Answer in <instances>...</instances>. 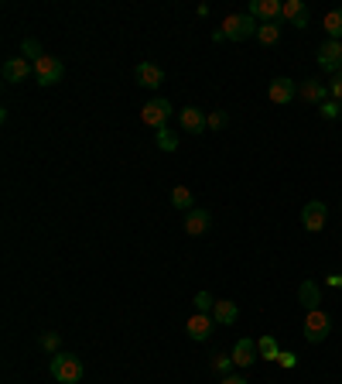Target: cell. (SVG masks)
I'll use <instances>...</instances> for the list:
<instances>
[{"mask_svg":"<svg viewBox=\"0 0 342 384\" xmlns=\"http://www.w3.org/2000/svg\"><path fill=\"white\" fill-rule=\"evenodd\" d=\"M48 370H51V378L58 384H79L83 381V360L76 357V353H55L51 357V364H48Z\"/></svg>","mask_w":342,"mask_h":384,"instance_id":"1","label":"cell"},{"mask_svg":"<svg viewBox=\"0 0 342 384\" xmlns=\"http://www.w3.org/2000/svg\"><path fill=\"white\" fill-rule=\"evenodd\" d=\"M256 28H260V21L250 18V14H229V18L222 21V35H226V41H247V38H256Z\"/></svg>","mask_w":342,"mask_h":384,"instance_id":"2","label":"cell"},{"mask_svg":"<svg viewBox=\"0 0 342 384\" xmlns=\"http://www.w3.org/2000/svg\"><path fill=\"white\" fill-rule=\"evenodd\" d=\"M328 333H332V319H328L325 309H311V313H305V340L308 343H322Z\"/></svg>","mask_w":342,"mask_h":384,"instance_id":"3","label":"cell"},{"mask_svg":"<svg viewBox=\"0 0 342 384\" xmlns=\"http://www.w3.org/2000/svg\"><path fill=\"white\" fill-rule=\"evenodd\" d=\"M315 59H318L322 72H328V76H339V72H342V41H332V38H328V41H322Z\"/></svg>","mask_w":342,"mask_h":384,"instance_id":"4","label":"cell"},{"mask_svg":"<svg viewBox=\"0 0 342 384\" xmlns=\"http://www.w3.org/2000/svg\"><path fill=\"white\" fill-rule=\"evenodd\" d=\"M62 72H66V66H62V59H55V55H41V59L34 62V76H38L41 86H55V83L62 79Z\"/></svg>","mask_w":342,"mask_h":384,"instance_id":"5","label":"cell"},{"mask_svg":"<svg viewBox=\"0 0 342 384\" xmlns=\"http://www.w3.org/2000/svg\"><path fill=\"white\" fill-rule=\"evenodd\" d=\"M168 117H171V103L165 100V96H157V100H147V103H144V110H140V121L147 123V127H154V131H161Z\"/></svg>","mask_w":342,"mask_h":384,"instance_id":"6","label":"cell"},{"mask_svg":"<svg viewBox=\"0 0 342 384\" xmlns=\"http://www.w3.org/2000/svg\"><path fill=\"white\" fill-rule=\"evenodd\" d=\"M301 223H305L308 233H322L325 223H328V210H325L322 199H311L305 210H301Z\"/></svg>","mask_w":342,"mask_h":384,"instance_id":"7","label":"cell"},{"mask_svg":"<svg viewBox=\"0 0 342 384\" xmlns=\"http://www.w3.org/2000/svg\"><path fill=\"white\" fill-rule=\"evenodd\" d=\"M294 96H298V83L294 79H288V76H277L271 86H267V100L277 106L284 103H294Z\"/></svg>","mask_w":342,"mask_h":384,"instance_id":"8","label":"cell"},{"mask_svg":"<svg viewBox=\"0 0 342 384\" xmlns=\"http://www.w3.org/2000/svg\"><path fill=\"white\" fill-rule=\"evenodd\" d=\"M281 0H250V7H247V14L256 18L260 24H267V21H281Z\"/></svg>","mask_w":342,"mask_h":384,"instance_id":"9","label":"cell"},{"mask_svg":"<svg viewBox=\"0 0 342 384\" xmlns=\"http://www.w3.org/2000/svg\"><path fill=\"white\" fill-rule=\"evenodd\" d=\"M298 96H301L305 103L322 106L325 96H332V93H328V86H325L322 79H315V76H311V79H301V83H298Z\"/></svg>","mask_w":342,"mask_h":384,"instance_id":"10","label":"cell"},{"mask_svg":"<svg viewBox=\"0 0 342 384\" xmlns=\"http://www.w3.org/2000/svg\"><path fill=\"white\" fill-rule=\"evenodd\" d=\"M178 123H182V131H185V134H205V131H209L205 113L199 110V106H185V110H178Z\"/></svg>","mask_w":342,"mask_h":384,"instance_id":"11","label":"cell"},{"mask_svg":"<svg viewBox=\"0 0 342 384\" xmlns=\"http://www.w3.org/2000/svg\"><path fill=\"white\" fill-rule=\"evenodd\" d=\"M256 357H260V347H256V340H247V336H239L237 347H233V364H237V367H254Z\"/></svg>","mask_w":342,"mask_h":384,"instance_id":"12","label":"cell"},{"mask_svg":"<svg viewBox=\"0 0 342 384\" xmlns=\"http://www.w3.org/2000/svg\"><path fill=\"white\" fill-rule=\"evenodd\" d=\"M212 315H202V313H195V315H188L185 319V333L195 340V343H202V340H209V333H212Z\"/></svg>","mask_w":342,"mask_h":384,"instance_id":"13","label":"cell"},{"mask_svg":"<svg viewBox=\"0 0 342 384\" xmlns=\"http://www.w3.org/2000/svg\"><path fill=\"white\" fill-rule=\"evenodd\" d=\"M31 72H34V66L24 59V55H17V59H7V62H4V79H7V83H24Z\"/></svg>","mask_w":342,"mask_h":384,"instance_id":"14","label":"cell"},{"mask_svg":"<svg viewBox=\"0 0 342 384\" xmlns=\"http://www.w3.org/2000/svg\"><path fill=\"white\" fill-rule=\"evenodd\" d=\"M212 227V213L209 210H188L185 213V233L188 237H202Z\"/></svg>","mask_w":342,"mask_h":384,"instance_id":"15","label":"cell"},{"mask_svg":"<svg viewBox=\"0 0 342 384\" xmlns=\"http://www.w3.org/2000/svg\"><path fill=\"white\" fill-rule=\"evenodd\" d=\"M281 21H288V24H294V28H308L305 0H284V7H281Z\"/></svg>","mask_w":342,"mask_h":384,"instance_id":"16","label":"cell"},{"mask_svg":"<svg viewBox=\"0 0 342 384\" xmlns=\"http://www.w3.org/2000/svg\"><path fill=\"white\" fill-rule=\"evenodd\" d=\"M134 76H137V83L147 86V89H157L165 83V72H161V66H154V62H140Z\"/></svg>","mask_w":342,"mask_h":384,"instance_id":"17","label":"cell"},{"mask_svg":"<svg viewBox=\"0 0 342 384\" xmlns=\"http://www.w3.org/2000/svg\"><path fill=\"white\" fill-rule=\"evenodd\" d=\"M212 319H216L219 326H233V323L239 319V305H237V302H229V298H216Z\"/></svg>","mask_w":342,"mask_h":384,"instance_id":"18","label":"cell"},{"mask_svg":"<svg viewBox=\"0 0 342 384\" xmlns=\"http://www.w3.org/2000/svg\"><path fill=\"white\" fill-rule=\"evenodd\" d=\"M298 302H301V309L311 313V309H322L318 302H322V288L315 285V281H301V288H298Z\"/></svg>","mask_w":342,"mask_h":384,"instance_id":"19","label":"cell"},{"mask_svg":"<svg viewBox=\"0 0 342 384\" xmlns=\"http://www.w3.org/2000/svg\"><path fill=\"white\" fill-rule=\"evenodd\" d=\"M322 28H325V35L332 38V41H342V7H336V11H328V14H325Z\"/></svg>","mask_w":342,"mask_h":384,"instance_id":"20","label":"cell"},{"mask_svg":"<svg viewBox=\"0 0 342 384\" xmlns=\"http://www.w3.org/2000/svg\"><path fill=\"white\" fill-rule=\"evenodd\" d=\"M256 41H260V45H277V41H281V24H277V21L260 24V28H256Z\"/></svg>","mask_w":342,"mask_h":384,"instance_id":"21","label":"cell"},{"mask_svg":"<svg viewBox=\"0 0 342 384\" xmlns=\"http://www.w3.org/2000/svg\"><path fill=\"white\" fill-rule=\"evenodd\" d=\"M171 206H175V210H195V206H192V192L185 189V186H178V189H171Z\"/></svg>","mask_w":342,"mask_h":384,"instance_id":"22","label":"cell"},{"mask_svg":"<svg viewBox=\"0 0 342 384\" xmlns=\"http://www.w3.org/2000/svg\"><path fill=\"white\" fill-rule=\"evenodd\" d=\"M209 364H212V370H216V374H222V378H226V374H233V353H212V360H209Z\"/></svg>","mask_w":342,"mask_h":384,"instance_id":"23","label":"cell"},{"mask_svg":"<svg viewBox=\"0 0 342 384\" xmlns=\"http://www.w3.org/2000/svg\"><path fill=\"white\" fill-rule=\"evenodd\" d=\"M256 347H260V357H267V360H277V357H281V347H277V340H274V336L256 340Z\"/></svg>","mask_w":342,"mask_h":384,"instance_id":"24","label":"cell"},{"mask_svg":"<svg viewBox=\"0 0 342 384\" xmlns=\"http://www.w3.org/2000/svg\"><path fill=\"white\" fill-rule=\"evenodd\" d=\"M21 52H24V55H31L34 62H38L41 55H48L45 49H41V41H38V38H24V41H21Z\"/></svg>","mask_w":342,"mask_h":384,"instance_id":"25","label":"cell"},{"mask_svg":"<svg viewBox=\"0 0 342 384\" xmlns=\"http://www.w3.org/2000/svg\"><path fill=\"white\" fill-rule=\"evenodd\" d=\"M157 148H161V151H168V155L178 148V138L171 134L168 127H161V131H157Z\"/></svg>","mask_w":342,"mask_h":384,"instance_id":"26","label":"cell"},{"mask_svg":"<svg viewBox=\"0 0 342 384\" xmlns=\"http://www.w3.org/2000/svg\"><path fill=\"white\" fill-rule=\"evenodd\" d=\"M212 309H216V298L209 295V292H199V295H195V313L212 315Z\"/></svg>","mask_w":342,"mask_h":384,"instance_id":"27","label":"cell"},{"mask_svg":"<svg viewBox=\"0 0 342 384\" xmlns=\"http://www.w3.org/2000/svg\"><path fill=\"white\" fill-rule=\"evenodd\" d=\"M205 123H209V131H222L229 117H226V110H212V113H205Z\"/></svg>","mask_w":342,"mask_h":384,"instance_id":"28","label":"cell"},{"mask_svg":"<svg viewBox=\"0 0 342 384\" xmlns=\"http://www.w3.org/2000/svg\"><path fill=\"white\" fill-rule=\"evenodd\" d=\"M58 343H62V336H58V333H45V336H41V347L48 350L51 357H55V353H62V350H58Z\"/></svg>","mask_w":342,"mask_h":384,"instance_id":"29","label":"cell"},{"mask_svg":"<svg viewBox=\"0 0 342 384\" xmlns=\"http://www.w3.org/2000/svg\"><path fill=\"white\" fill-rule=\"evenodd\" d=\"M339 113H342L339 100H325V103H322V117H325V121H336Z\"/></svg>","mask_w":342,"mask_h":384,"instance_id":"30","label":"cell"},{"mask_svg":"<svg viewBox=\"0 0 342 384\" xmlns=\"http://www.w3.org/2000/svg\"><path fill=\"white\" fill-rule=\"evenodd\" d=\"M328 93H332V96H336V100L342 103V72H339V76H332V83H328Z\"/></svg>","mask_w":342,"mask_h":384,"instance_id":"31","label":"cell"},{"mask_svg":"<svg viewBox=\"0 0 342 384\" xmlns=\"http://www.w3.org/2000/svg\"><path fill=\"white\" fill-rule=\"evenodd\" d=\"M277 364H281V367H294V364H298V357H294V353H288V350H281Z\"/></svg>","mask_w":342,"mask_h":384,"instance_id":"32","label":"cell"},{"mask_svg":"<svg viewBox=\"0 0 342 384\" xmlns=\"http://www.w3.org/2000/svg\"><path fill=\"white\" fill-rule=\"evenodd\" d=\"M219 384H250V381H243V378H239V374H226V378H222Z\"/></svg>","mask_w":342,"mask_h":384,"instance_id":"33","label":"cell"},{"mask_svg":"<svg viewBox=\"0 0 342 384\" xmlns=\"http://www.w3.org/2000/svg\"><path fill=\"white\" fill-rule=\"evenodd\" d=\"M212 41H216V45H222V41H226V35H222V28H216V31H212Z\"/></svg>","mask_w":342,"mask_h":384,"instance_id":"34","label":"cell"},{"mask_svg":"<svg viewBox=\"0 0 342 384\" xmlns=\"http://www.w3.org/2000/svg\"><path fill=\"white\" fill-rule=\"evenodd\" d=\"M328 285H332V288H342V275H332V278H328Z\"/></svg>","mask_w":342,"mask_h":384,"instance_id":"35","label":"cell"}]
</instances>
